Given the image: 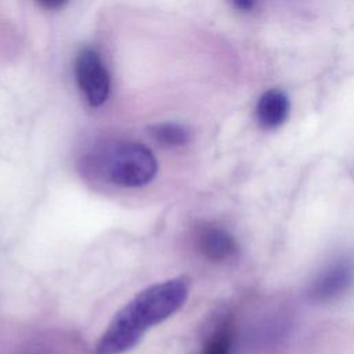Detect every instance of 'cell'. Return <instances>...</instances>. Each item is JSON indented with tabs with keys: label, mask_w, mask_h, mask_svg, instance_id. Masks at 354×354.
Instances as JSON below:
<instances>
[{
	"label": "cell",
	"mask_w": 354,
	"mask_h": 354,
	"mask_svg": "<svg viewBox=\"0 0 354 354\" xmlns=\"http://www.w3.org/2000/svg\"><path fill=\"white\" fill-rule=\"evenodd\" d=\"M189 281L184 277L152 283L140 290L111 319L95 344V354H124L145 332L174 315L187 301Z\"/></svg>",
	"instance_id": "obj_1"
},
{
	"label": "cell",
	"mask_w": 354,
	"mask_h": 354,
	"mask_svg": "<svg viewBox=\"0 0 354 354\" xmlns=\"http://www.w3.org/2000/svg\"><path fill=\"white\" fill-rule=\"evenodd\" d=\"M354 282V263L350 259H340L329 264L308 288V297L317 303L330 301L344 292Z\"/></svg>",
	"instance_id": "obj_4"
},
{
	"label": "cell",
	"mask_w": 354,
	"mask_h": 354,
	"mask_svg": "<svg viewBox=\"0 0 354 354\" xmlns=\"http://www.w3.org/2000/svg\"><path fill=\"white\" fill-rule=\"evenodd\" d=\"M238 10H242V11H248V10H252L253 6H254V0H230Z\"/></svg>",
	"instance_id": "obj_10"
},
{
	"label": "cell",
	"mask_w": 354,
	"mask_h": 354,
	"mask_svg": "<svg viewBox=\"0 0 354 354\" xmlns=\"http://www.w3.org/2000/svg\"><path fill=\"white\" fill-rule=\"evenodd\" d=\"M198 250L212 261H225L234 257L238 252V245L234 236L220 228L213 225H206L199 228L196 234Z\"/></svg>",
	"instance_id": "obj_5"
},
{
	"label": "cell",
	"mask_w": 354,
	"mask_h": 354,
	"mask_svg": "<svg viewBox=\"0 0 354 354\" xmlns=\"http://www.w3.org/2000/svg\"><path fill=\"white\" fill-rule=\"evenodd\" d=\"M149 134L158 144L167 148L183 147L188 144L191 140L189 130L185 126L176 122L156 123L149 127Z\"/></svg>",
	"instance_id": "obj_7"
},
{
	"label": "cell",
	"mask_w": 354,
	"mask_h": 354,
	"mask_svg": "<svg viewBox=\"0 0 354 354\" xmlns=\"http://www.w3.org/2000/svg\"><path fill=\"white\" fill-rule=\"evenodd\" d=\"M73 73L76 84L90 106L98 108L106 102L111 93V76L97 50L82 48L76 54Z\"/></svg>",
	"instance_id": "obj_3"
},
{
	"label": "cell",
	"mask_w": 354,
	"mask_h": 354,
	"mask_svg": "<svg viewBox=\"0 0 354 354\" xmlns=\"http://www.w3.org/2000/svg\"><path fill=\"white\" fill-rule=\"evenodd\" d=\"M84 169L113 185L140 188L149 184L158 173L152 151L136 141H108L83 158Z\"/></svg>",
	"instance_id": "obj_2"
},
{
	"label": "cell",
	"mask_w": 354,
	"mask_h": 354,
	"mask_svg": "<svg viewBox=\"0 0 354 354\" xmlns=\"http://www.w3.org/2000/svg\"><path fill=\"white\" fill-rule=\"evenodd\" d=\"M289 112V101L279 90H268L264 93L256 108L257 120L264 129H275L281 126Z\"/></svg>",
	"instance_id": "obj_6"
},
{
	"label": "cell",
	"mask_w": 354,
	"mask_h": 354,
	"mask_svg": "<svg viewBox=\"0 0 354 354\" xmlns=\"http://www.w3.org/2000/svg\"><path fill=\"white\" fill-rule=\"evenodd\" d=\"M36 3L44 10L55 11L64 8L69 3V0H36Z\"/></svg>",
	"instance_id": "obj_9"
},
{
	"label": "cell",
	"mask_w": 354,
	"mask_h": 354,
	"mask_svg": "<svg viewBox=\"0 0 354 354\" xmlns=\"http://www.w3.org/2000/svg\"><path fill=\"white\" fill-rule=\"evenodd\" d=\"M231 339L230 326L223 325L209 337L202 350V354H230Z\"/></svg>",
	"instance_id": "obj_8"
}]
</instances>
